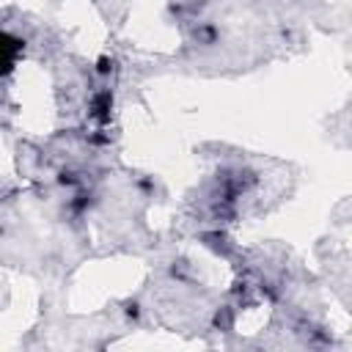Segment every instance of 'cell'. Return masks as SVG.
Returning a JSON list of instances; mask_svg holds the SVG:
<instances>
[{"label":"cell","instance_id":"6da1fadb","mask_svg":"<svg viewBox=\"0 0 352 352\" xmlns=\"http://www.w3.org/2000/svg\"><path fill=\"white\" fill-rule=\"evenodd\" d=\"M19 52H22V41L8 33H0V74H8L14 69Z\"/></svg>","mask_w":352,"mask_h":352}]
</instances>
